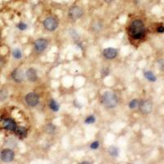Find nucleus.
Returning a JSON list of instances; mask_svg holds the SVG:
<instances>
[{
	"mask_svg": "<svg viewBox=\"0 0 164 164\" xmlns=\"http://www.w3.org/2000/svg\"><path fill=\"white\" fill-rule=\"evenodd\" d=\"M12 56L14 57V58L16 59H20V58H21V56H22L21 50H20L19 49H14V50H13V52H12Z\"/></svg>",
	"mask_w": 164,
	"mask_h": 164,
	"instance_id": "nucleus-17",
	"label": "nucleus"
},
{
	"mask_svg": "<svg viewBox=\"0 0 164 164\" xmlns=\"http://www.w3.org/2000/svg\"><path fill=\"white\" fill-rule=\"evenodd\" d=\"M129 34L135 40H140L145 35V24L141 20H135L131 22L129 28Z\"/></svg>",
	"mask_w": 164,
	"mask_h": 164,
	"instance_id": "nucleus-1",
	"label": "nucleus"
},
{
	"mask_svg": "<svg viewBox=\"0 0 164 164\" xmlns=\"http://www.w3.org/2000/svg\"><path fill=\"white\" fill-rule=\"evenodd\" d=\"M44 26H45V29H47L48 31H54L56 30L58 26V21L55 17L49 16L44 21Z\"/></svg>",
	"mask_w": 164,
	"mask_h": 164,
	"instance_id": "nucleus-3",
	"label": "nucleus"
},
{
	"mask_svg": "<svg viewBox=\"0 0 164 164\" xmlns=\"http://www.w3.org/2000/svg\"><path fill=\"white\" fill-rule=\"evenodd\" d=\"M26 77L30 81L35 82L37 80V73L34 68H30L26 71Z\"/></svg>",
	"mask_w": 164,
	"mask_h": 164,
	"instance_id": "nucleus-12",
	"label": "nucleus"
},
{
	"mask_svg": "<svg viewBox=\"0 0 164 164\" xmlns=\"http://www.w3.org/2000/svg\"><path fill=\"white\" fill-rule=\"evenodd\" d=\"M49 108L54 112H58L59 110L58 103H57L55 100H54V99H52V100L49 101Z\"/></svg>",
	"mask_w": 164,
	"mask_h": 164,
	"instance_id": "nucleus-15",
	"label": "nucleus"
},
{
	"mask_svg": "<svg viewBox=\"0 0 164 164\" xmlns=\"http://www.w3.org/2000/svg\"><path fill=\"white\" fill-rule=\"evenodd\" d=\"M15 154L14 152L12 149H5L0 153V158L2 162H10L14 159Z\"/></svg>",
	"mask_w": 164,
	"mask_h": 164,
	"instance_id": "nucleus-4",
	"label": "nucleus"
},
{
	"mask_svg": "<svg viewBox=\"0 0 164 164\" xmlns=\"http://www.w3.org/2000/svg\"><path fill=\"white\" fill-rule=\"evenodd\" d=\"M139 104H140V102H139L137 99H133V100L130 102L129 108H131V109H134V108L139 107Z\"/></svg>",
	"mask_w": 164,
	"mask_h": 164,
	"instance_id": "nucleus-18",
	"label": "nucleus"
},
{
	"mask_svg": "<svg viewBox=\"0 0 164 164\" xmlns=\"http://www.w3.org/2000/svg\"><path fill=\"white\" fill-rule=\"evenodd\" d=\"M103 56L108 59H113L117 56V49L114 48H107L103 50Z\"/></svg>",
	"mask_w": 164,
	"mask_h": 164,
	"instance_id": "nucleus-11",
	"label": "nucleus"
},
{
	"mask_svg": "<svg viewBox=\"0 0 164 164\" xmlns=\"http://www.w3.org/2000/svg\"><path fill=\"white\" fill-rule=\"evenodd\" d=\"M108 153H109V154L111 156H113V157H117L118 156V149H117V148L114 147V146H110V147L108 148Z\"/></svg>",
	"mask_w": 164,
	"mask_h": 164,
	"instance_id": "nucleus-16",
	"label": "nucleus"
},
{
	"mask_svg": "<svg viewBox=\"0 0 164 164\" xmlns=\"http://www.w3.org/2000/svg\"><path fill=\"white\" fill-rule=\"evenodd\" d=\"M2 126L5 130L11 131H14L16 130V127H17L14 120L11 119V118H6V119L3 120Z\"/></svg>",
	"mask_w": 164,
	"mask_h": 164,
	"instance_id": "nucleus-8",
	"label": "nucleus"
},
{
	"mask_svg": "<svg viewBox=\"0 0 164 164\" xmlns=\"http://www.w3.org/2000/svg\"><path fill=\"white\" fill-rule=\"evenodd\" d=\"M98 147H99V143H98V141H94V142L90 145V148H91L92 149H97Z\"/></svg>",
	"mask_w": 164,
	"mask_h": 164,
	"instance_id": "nucleus-21",
	"label": "nucleus"
},
{
	"mask_svg": "<svg viewBox=\"0 0 164 164\" xmlns=\"http://www.w3.org/2000/svg\"><path fill=\"white\" fill-rule=\"evenodd\" d=\"M40 102V97L35 93H30L26 96V103L31 107H35Z\"/></svg>",
	"mask_w": 164,
	"mask_h": 164,
	"instance_id": "nucleus-7",
	"label": "nucleus"
},
{
	"mask_svg": "<svg viewBox=\"0 0 164 164\" xmlns=\"http://www.w3.org/2000/svg\"><path fill=\"white\" fill-rule=\"evenodd\" d=\"M15 132L19 137L21 138H25L27 136V130H26V127H16V130H15Z\"/></svg>",
	"mask_w": 164,
	"mask_h": 164,
	"instance_id": "nucleus-13",
	"label": "nucleus"
},
{
	"mask_svg": "<svg viewBox=\"0 0 164 164\" xmlns=\"http://www.w3.org/2000/svg\"><path fill=\"white\" fill-rule=\"evenodd\" d=\"M139 107L141 113H143L144 114H149L152 112L153 103L149 100H143L140 103Z\"/></svg>",
	"mask_w": 164,
	"mask_h": 164,
	"instance_id": "nucleus-6",
	"label": "nucleus"
},
{
	"mask_svg": "<svg viewBox=\"0 0 164 164\" xmlns=\"http://www.w3.org/2000/svg\"><path fill=\"white\" fill-rule=\"evenodd\" d=\"M145 77L148 80H149V81L151 82H154L157 80L154 74H153L152 71H148L145 72Z\"/></svg>",
	"mask_w": 164,
	"mask_h": 164,
	"instance_id": "nucleus-14",
	"label": "nucleus"
},
{
	"mask_svg": "<svg viewBox=\"0 0 164 164\" xmlns=\"http://www.w3.org/2000/svg\"><path fill=\"white\" fill-rule=\"evenodd\" d=\"M48 47V40L45 39H39L35 42V49L39 53L45 51Z\"/></svg>",
	"mask_w": 164,
	"mask_h": 164,
	"instance_id": "nucleus-9",
	"label": "nucleus"
},
{
	"mask_svg": "<svg viewBox=\"0 0 164 164\" xmlns=\"http://www.w3.org/2000/svg\"><path fill=\"white\" fill-rule=\"evenodd\" d=\"M157 31L158 33H163L164 32V26H160L159 27H158Z\"/></svg>",
	"mask_w": 164,
	"mask_h": 164,
	"instance_id": "nucleus-22",
	"label": "nucleus"
},
{
	"mask_svg": "<svg viewBox=\"0 0 164 164\" xmlns=\"http://www.w3.org/2000/svg\"><path fill=\"white\" fill-rule=\"evenodd\" d=\"M68 15H69V17L72 20H78L83 15V10L81 7H78V6H74L69 9Z\"/></svg>",
	"mask_w": 164,
	"mask_h": 164,
	"instance_id": "nucleus-5",
	"label": "nucleus"
},
{
	"mask_svg": "<svg viewBox=\"0 0 164 164\" xmlns=\"http://www.w3.org/2000/svg\"><path fill=\"white\" fill-rule=\"evenodd\" d=\"M12 78L17 83H21L25 79V75L21 69H16L12 73Z\"/></svg>",
	"mask_w": 164,
	"mask_h": 164,
	"instance_id": "nucleus-10",
	"label": "nucleus"
},
{
	"mask_svg": "<svg viewBox=\"0 0 164 164\" xmlns=\"http://www.w3.org/2000/svg\"><path fill=\"white\" fill-rule=\"evenodd\" d=\"M94 122H95V117H94V116H92V115L87 117L85 121H84V122H85L86 124H92V123H94Z\"/></svg>",
	"mask_w": 164,
	"mask_h": 164,
	"instance_id": "nucleus-19",
	"label": "nucleus"
},
{
	"mask_svg": "<svg viewBox=\"0 0 164 164\" xmlns=\"http://www.w3.org/2000/svg\"><path fill=\"white\" fill-rule=\"evenodd\" d=\"M3 65H4V60H3L2 57H0V68L2 67Z\"/></svg>",
	"mask_w": 164,
	"mask_h": 164,
	"instance_id": "nucleus-23",
	"label": "nucleus"
},
{
	"mask_svg": "<svg viewBox=\"0 0 164 164\" xmlns=\"http://www.w3.org/2000/svg\"><path fill=\"white\" fill-rule=\"evenodd\" d=\"M17 28L21 31H25L26 28H27V25L26 23H23V22H20V23L17 25Z\"/></svg>",
	"mask_w": 164,
	"mask_h": 164,
	"instance_id": "nucleus-20",
	"label": "nucleus"
},
{
	"mask_svg": "<svg viewBox=\"0 0 164 164\" xmlns=\"http://www.w3.org/2000/svg\"><path fill=\"white\" fill-rule=\"evenodd\" d=\"M118 98L114 92L106 91L102 97V103L106 108H113L117 105Z\"/></svg>",
	"mask_w": 164,
	"mask_h": 164,
	"instance_id": "nucleus-2",
	"label": "nucleus"
}]
</instances>
